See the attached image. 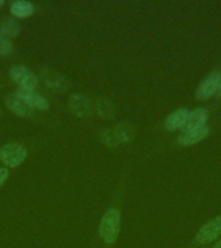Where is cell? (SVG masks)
I'll use <instances>...</instances> for the list:
<instances>
[{
	"label": "cell",
	"instance_id": "cell-1",
	"mask_svg": "<svg viewBox=\"0 0 221 248\" xmlns=\"http://www.w3.org/2000/svg\"><path fill=\"white\" fill-rule=\"evenodd\" d=\"M120 226V213L116 208H110L105 213L100 222L98 232L105 243H114L119 234Z\"/></svg>",
	"mask_w": 221,
	"mask_h": 248
},
{
	"label": "cell",
	"instance_id": "cell-2",
	"mask_svg": "<svg viewBox=\"0 0 221 248\" xmlns=\"http://www.w3.org/2000/svg\"><path fill=\"white\" fill-rule=\"evenodd\" d=\"M26 155L27 151L25 146L18 142L5 143L0 149V160L11 168L19 166L25 160Z\"/></svg>",
	"mask_w": 221,
	"mask_h": 248
},
{
	"label": "cell",
	"instance_id": "cell-3",
	"mask_svg": "<svg viewBox=\"0 0 221 248\" xmlns=\"http://www.w3.org/2000/svg\"><path fill=\"white\" fill-rule=\"evenodd\" d=\"M132 137H133V128L128 124H120L115 128H110V129L100 132V139L110 146L127 142Z\"/></svg>",
	"mask_w": 221,
	"mask_h": 248
},
{
	"label": "cell",
	"instance_id": "cell-4",
	"mask_svg": "<svg viewBox=\"0 0 221 248\" xmlns=\"http://www.w3.org/2000/svg\"><path fill=\"white\" fill-rule=\"evenodd\" d=\"M9 75L15 83L21 87L22 89H30L34 91L38 85V78L31 73L30 70L25 66H15L9 71Z\"/></svg>",
	"mask_w": 221,
	"mask_h": 248
},
{
	"label": "cell",
	"instance_id": "cell-5",
	"mask_svg": "<svg viewBox=\"0 0 221 248\" xmlns=\"http://www.w3.org/2000/svg\"><path fill=\"white\" fill-rule=\"evenodd\" d=\"M221 235V216L208 221L207 224L203 225L202 229L197 234V242L199 244L211 243L217 236Z\"/></svg>",
	"mask_w": 221,
	"mask_h": 248
},
{
	"label": "cell",
	"instance_id": "cell-6",
	"mask_svg": "<svg viewBox=\"0 0 221 248\" xmlns=\"http://www.w3.org/2000/svg\"><path fill=\"white\" fill-rule=\"evenodd\" d=\"M5 104H7V108H9L11 111L15 112L16 115L29 116L32 114V111H34V108H31L26 101L22 100L17 93L8 94V96L5 97Z\"/></svg>",
	"mask_w": 221,
	"mask_h": 248
},
{
	"label": "cell",
	"instance_id": "cell-7",
	"mask_svg": "<svg viewBox=\"0 0 221 248\" xmlns=\"http://www.w3.org/2000/svg\"><path fill=\"white\" fill-rule=\"evenodd\" d=\"M221 75L219 73L209 74L208 77L205 78V80L202 81L199 88L197 89V97L199 100H207L208 97L217 92V87L220 83Z\"/></svg>",
	"mask_w": 221,
	"mask_h": 248
},
{
	"label": "cell",
	"instance_id": "cell-8",
	"mask_svg": "<svg viewBox=\"0 0 221 248\" xmlns=\"http://www.w3.org/2000/svg\"><path fill=\"white\" fill-rule=\"evenodd\" d=\"M40 75H42L44 83L50 88L56 89V91H66L69 88V81L66 80L65 77H62L61 74L54 70L44 69L40 71Z\"/></svg>",
	"mask_w": 221,
	"mask_h": 248
},
{
	"label": "cell",
	"instance_id": "cell-9",
	"mask_svg": "<svg viewBox=\"0 0 221 248\" xmlns=\"http://www.w3.org/2000/svg\"><path fill=\"white\" fill-rule=\"evenodd\" d=\"M207 120H208V112H207V110H205V108H197V110L189 112L182 129H184V132H188L205 127Z\"/></svg>",
	"mask_w": 221,
	"mask_h": 248
},
{
	"label": "cell",
	"instance_id": "cell-10",
	"mask_svg": "<svg viewBox=\"0 0 221 248\" xmlns=\"http://www.w3.org/2000/svg\"><path fill=\"white\" fill-rule=\"evenodd\" d=\"M17 94H18L22 100H25L27 104L30 105L32 108H39V110H48L49 105H48V101L42 97L39 93H36L35 91H30V89H22L19 88L17 91Z\"/></svg>",
	"mask_w": 221,
	"mask_h": 248
},
{
	"label": "cell",
	"instance_id": "cell-11",
	"mask_svg": "<svg viewBox=\"0 0 221 248\" xmlns=\"http://www.w3.org/2000/svg\"><path fill=\"white\" fill-rule=\"evenodd\" d=\"M69 108L77 116H88L92 110L88 98L81 94H73L70 97Z\"/></svg>",
	"mask_w": 221,
	"mask_h": 248
},
{
	"label": "cell",
	"instance_id": "cell-12",
	"mask_svg": "<svg viewBox=\"0 0 221 248\" xmlns=\"http://www.w3.org/2000/svg\"><path fill=\"white\" fill-rule=\"evenodd\" d=\"M208 127L205 125V127L198 128V129H193V131L182 132L181 135L178 136V143H181L184 146H189V145H194V143L199 142L202 140H205L207 136H208Z\"/></svg>",
	"mask_w": 221,
	"mask_h": 248
},
{
	"label": "cell",
	"instance_id": "cell-13",
	"mask_svg": "<svg viewBox=\"0 0 221 248\" xmlns=\"http://www.w3.org/2000/svg\"><path fill=\"white\" fill-rule=\"evenodd\" d=\"M189 115V111L186 108H180V110H176L174 112H172L168 118L164 122V127L168 129V131H176L178 128L184 127V124L186 122V118Z\"/></svg>",
	"mask_w": 221,
	"mask_h": 248
},
{
	"label": "cell",
	"instance_id": "cell-14",
	"mask_svg": "<svg viewBox=\"0 0 221 248\" xmlns=\"http://www.w3.org/2000/svg\"><path fill=\"white\" fill-rule=\"evenodd\" d=\"M11 12L16 16V17L26 18V17L32 15V12H34V5H32L30 1L17 0V1H13V3H12Z\"/></svg>",
	"mask_w": 221,
	"mask_h": 248
},
{
	"label": "cell",
	"instance_id": "cell-15",
	"mask_svg": "<svg viewBox=\"0 0 221 248\" xmlns=\"http://www.w3.org/2000/svg\"><path fill=\"white\" fill-rule=\"evenodd\" d=\"M0 31L3 32L4 35H7L8 38H12V36H16L21 31V27L15 19L12 18H5L3 21V23L0 25Z\"/></svg>",
	"mask_w": 221,
	"mask_h": 248
},
{
	"label": "cell",
	"instance_id": "cell-16",
	"mask_svg": "<svg viewBox=\"0 0 221 248\" xmlns=\"http://www.w3.org/2000/svg\"><path fill=\"white\" fill-rule=\"evenodd\" d=\"M13 52H15V48H13V44L9 40V38L0 31V54L1 56H8V54H12Z\"/></svg>",
	"mask_w": 221,
	"mask_h": 248
},
{
	"label": "cell",
	"instance_id": "cell-17",
	"mask_svg": "<svg viewBox=\"0 0 221 248\" xmlns=\"http://www.w3.org/2000/svg\"><path fill=\"white\" fill-rule=\"evenodd\" d=\"M96 110L101 116H110L112 112V108L110 102L106 100H98L96 104Z\"/></svg>",
	"mask_w": 221,
	"mask_h": 248
},
{
	"label": "cell",
	"instance_id": "cell-18",
	"mask_svg": "<svg viewBox=\"0 0 221 248\" xmlns=\"http://www.w3.org/2000/svg\"><path fill=\"white\" fill-rule=\"evenodd\" d=\"M7 178H8V170L7 168H0V186L3 185Z\"/></svg>",
	"mask_w": 221,
	"mask_h": 248
},
{
	"label": "cell",
	"instance_id": "cell-19",
	"mask_svg": "<svg viewBox=\"0 0 221 248\" xmlns=\"http://www.w3.org/2000/svg\"><path fill=\"white\" fill-rule=\"evenodd\" d=\"M217 94L221 96V78H220V83H219V87H217Z\"/></svg>",
	"mask_w": 221,
	"mask_h": 248
},
{
	"label": "cell",
	"instance_id": "cell-20",
	"mask_svg": "<svg viewBox=\"0 0 221 248\" xmlns=\"http://www.w3.org/2000/svg\"><path fill=\"white\" fill-rule=\"evenodd\" d=\"M213 248H221V240H219L216 244H215V247Z\"/></svg>",
	"mask_w": 221,
	"mask_h": 248
},
{
	"label": "cell",
	"instance_id": "cell-21",
	"mask_svg": "<svg viewBox=\"0 0 221 248\" xmlns=\"http://www.w3.org/2000/svg\"><path fill=\"white\" fill-rule=\"evenodd\" d=\"M3 4H4V0H0V7H1Z\"/></svg>",
	"mask_w": 221,
	"mask_h": 248
},
{
	"label": "cell",
	"instance_id": "cell-22",
	"mask_svg": "<svg viewBox=\"0 0 221 248\" xmlns=\"http://www.w3.org/2000/svg\"><path fill=\"white\" fill-rule=\"evenodd\" d=\"M0 114H1V112H0Z\"/></svg>",
	"mask_w": 221,
	"mask_h": 248
}]
</instances>
